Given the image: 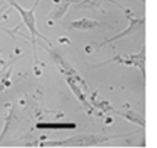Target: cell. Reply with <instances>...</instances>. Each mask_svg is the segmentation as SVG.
Instances as JSON below:
<instances>
[{
    "label": "cell",
    "instance_id": "cell-1",
    "mask_svg": "<svg viewBox=\"0 0 157 148\" xmlns=\"http://www.w3.org/2000/svg\"><path fill=\"white\" fill-rule=\"evenodd\" d=\"M10 2H12L17 9H18V11L23 15V18H25V21H26V23H27V26H28V28L31 30V33H32V36H33V38H34V35H37V31H36V27H34V16H33V11H34V7L31 10V11H23L22 9H20V6L16 4V2H13L12 0H9Z\"/></svg>",
    "mask_w": 157,
    "mask_h": 148
},
{
    "label": "cell",
    "instance_id": "cell-2",
    "mask_svg": "<svg viewBox=\"0 0 157 148\" xmlns=\"http://www.w3.org/2000/svg\"><path fill=\"white\" fill-rule=\"evenodd\" d=\"M39 128H75L74 123H40Z\"/></svg>",
    "mask_w": 157,
    "mask_h": 148
}]
</instances>
